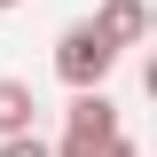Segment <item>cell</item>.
I'll return each mask as SVG.
<instances>
[{
	"mask_svg": "<svg viewBox=\"0 0 157 157\" xmlns=\"http://www.w3.org/2000/svg\"><path fill=\"white\" fill-rule=\"evenodd\" d=\"M0 157H55V149H47L39 134H16V141H0Z\"/></svg>",
	"mask_w": 157,
	"mask_h": 157,
	"instance_id": "5b68a950",
	"label": "cell"
},
{
	"mask_svg": "<svg viewBox=\"0 0 157 157\" xmlns=\"http://www.w3.org/2000/svg\"><path fill=\"white\" fill-rule=\"evenodd\" d=\"M16 134H39V94H32V78H0V141H16Z\"/></svg>",
	"mask_w": 157,
	"mask_h": 157,
	"instance_id": "277c9868",
	"label": "cell"
},
{
	"mask_svg": "<svg viewBox=\"0 0 157 157\" xmlns=\"http://www.w3.org/2000/svg\"><path fill=\"white\" fill-rule=\"evenodd\" d=\"M63 134H126V118H118L110 86H86V94H71V110H63Z\"/></svg>",
	"mask_w": 157,
	"mask_h": 157,
	"instance_id": "3957f363",
	"label": "cell"
},
{
	"mask_svg": "<svg viewBox=\"0 0 157 157\" xmlns=\"http://www.w3.org/2000/svg\"><path fill=\"white\" fill-rule=\"evenodd\" d=\"M110 71H118V47H110V39H102L86 16L55 32V78L71 86V94H86V86H110Z\"/></svg>",
	"mask_w": 157,
	"mask_h": 157,
	"instance_id": "6da1fadb",
	"label": "cell"
},
{
	"mask_svg": "<svg viewBox=\"0 0 157 157\" xmlns=\"http://www.w3.org/2000/svg\"><path fill=\"white\" fill-rule=\"evenodd\" d=\"M86 24H94L118 55H126V47H141V39H149V0H102Z\"/></svg>",
	"mask_w": 157,
	"mask_h": 157,
	"instance_id": "7a4b0ae2",
	"label": "cell"
},
{
	"mask_svg": "<svg viewBox=\"0 0 157 157\" xmlns=\"http://www.w3.org/2000/svg\"><path fill=\"white\" fill-rule=\"evenodd\" d=\"M8 8H24V0H0V16H8Z\"/></svg>",
	"mask_w": 157,
	"mask_h": 157,
	"instance_id": "8992f818",
	"label": "cell"
}]
</instances>
